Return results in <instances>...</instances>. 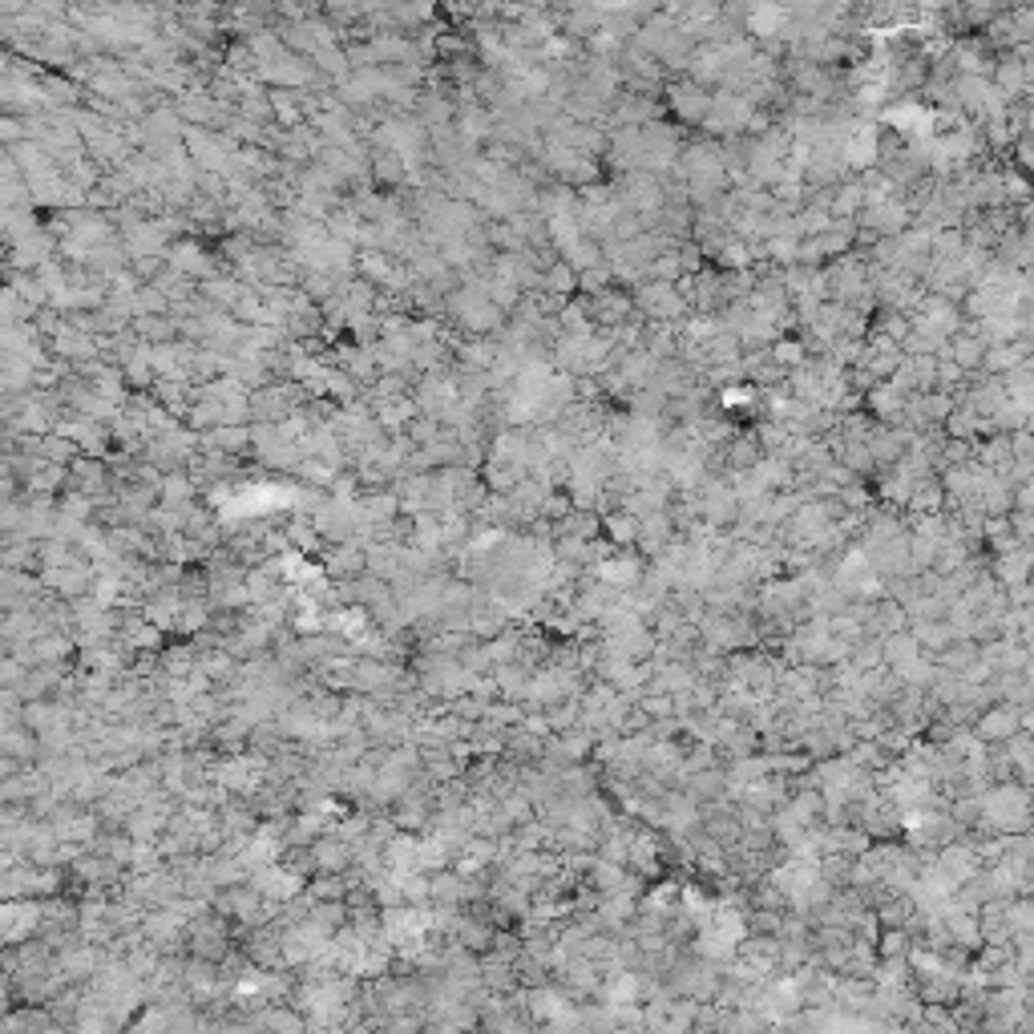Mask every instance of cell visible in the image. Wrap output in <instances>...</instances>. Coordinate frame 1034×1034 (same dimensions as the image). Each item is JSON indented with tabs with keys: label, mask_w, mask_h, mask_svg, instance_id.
<instances>
[{
	"label": "cell",
	"mask_w": 1034,
	"mask_h": 1034,
	"mask_svg": "<svg viewBox=\"0 0 1034 1034\" xmlns=\"http://www.w3.org/2000/svg\"><path fill=\"white\" fill-rule=\"evenodd\" d=\"M1034 820V792L1018 780H1002L982 796V824L998 837H1014L1026 833V824Z\"/></svg>",
	"instance_id": "1"
},
{
	"label": "cell",
	"mask_w": 1034,
	"mask_h": 1034,
	"mask_svg": "<svg viewBox=\"0 0 1034 1034\" xmlns=\"http://www.w3.org/2000/svg\"><path fill=\"white\" fill-rule=\"evenodd\" d=\"M1018 732H1022V707L1010 703V699L986 707V711L978 715V723H974V736H978L982 744H1010Z\"/></svg>",
	"instance_id": "2"
},
{
	"label": "cell",
	"mask_w": 1034,
	"mask_h": 1034,
	"mask_svg": "<svg viewBox=\"0 0 1034 1034\" xmlns=\"http://www.w3.org/2000/svg\"><path fill=\"white\" fill-rule=\"evenodd\" d=\"M994 578L1002 590H1014V586H1026L1034 578V546H1010L1002 554H994Z\"/></svg>",
	"instance_id": "3"
},
{
	"label": "cell",
	"mask_w": 1034,
	"mask_h": 1034,
	"mask_svg": "<svg viewBox=\"0 0 1034 1034\" xmlns=\"http://www.w3.org/2000/svg\"><path fill=\"white\" fill-rule=\"evenodd\" d=\"M938 869L962 889V885H970L982 869H986V861H982V853H978V845H942V857H938Z\"/></svg>",
	"instance_id": "4"
},
{
	"label": "cell",
	"mask_w": 1034,
	"mask_h": 1034,
	"mask_svg": "<svg viewBox=\"0 0 1034 1034\" xmlns=\"http://www.w3.org/2000/svg\"><path fill=\"white\" fill-rule=\"evenodd\" d=\"M885 667L893 671V675H909L917 663H921V639L917 635H905V631H897V635H885Z\"/></svg>",
	"instance_id": "5"
},
{
	"label": "cell",
	"mask_w": 1034,
	"mask_h": 1034,
	"mask_svg": "<svg viewBox=\"0 0 1034 1034\" xmlns=\"http://www.w3.org/2000/svg\"><path fill=\"white\" fill-rule=\"evenodd\" d=\"M598 578L614 590H635L643 582V566H639V558H610L598 566Z\"/></svg>",
	"instance_id": "6"
},
{
	"label": "cell",
	"mask_w": 1034,
	"mask_h": 1034,
	"mask_svg": "<svg viewBox=\"0 0 1034 1034\" xmlns=\"http://www.w3.org/2000/svg\"><path fill=\"white\" fill-rule=\"evenodd\" d=\"M1006 921H1010L1014 934H1034V901L1010 897V901H1006Z\"/></svg>",
	"instance_id": "7"
},
{
	"label": "cell",
	"mask_w": 1034,
	"mask_h": 1034,
	"mask_svg": "<svg viewBox=\"0 0 1034 1034\" xmlns=\"http://www.w3.org/2000/svg\"><path fill=\"white\" fill-rule=\"evenodd\" d=\"M606 534H610L618 546L639 542V517H631V513H610V517H606Z\"/></svg>",
	"instance_id": "8"
},
{
	"label": "cell",
	"mask_w": 1034,
	"mask_h": 1034,
	"mask_svg": "<svg viewBox=\"0 0 1034 1034\" xmlns=\"http://www.w3.org/2000/svg\"><path fill=\"white\" fill-rule=\"evenodd\" d=\"M33 921H37V905H9L5 909V934L21 938L25 929H33Z\"/></svg>",
	"instance_id": "9"
},
{
	"label": "cell",
	"mask_w": 1034,
	"mask_h": 1034,
	"mask_svg": "<svg viewBox=\"0 0 1034 1034\" xmlns=\"http://www.w3.org/2000/svg\"><path fill=\"white\" fill-rule=\"evenodd\" d=\"M909 505H913V509H921V513H938V505H942V489H938L934 481H921V485H913Z\"/></svg>",
	"instance_id": "10"
},
{
	"label": "cell",
	"mask_w": 1034,
	"mask_h": 1034,
	"mask_svg": "<svg viewBox=\"0 0 1034 1034\" xmlns=\"http://www.w3.org/2000/svg\"><path fill=\"white\" fill-rule=\"evenodd\" d=\"M1010 526H1014V534H1018L1022 546H1034V509H1014V513H1010Z\"/></svg>",
	"instance_id": "11"
},
{
	"label": "cell",
	"mask_w": 1034,
	"mask_h": 1034,
	"mask_svg": "<svg viewBox=\"0 0 1034 1034\" xmlns=\"http://www.w3.org/2000/svg\"><path fill=\"white\" fill-rule=\"evenodd\" d=\"M909 954V938L901 934V929H889V934L881 938V958H905Z\"/></svg>",
	"instance_id": "12"
},
{
	"label": "cell",
	"mask_w": 1034,
	"mask_h": 1034,
	"mask_svg": "<svg viewBox=\"0 0 1034 1034\" xmlns=\"http://www.w3.org/2000/svg\"><path fill=\"white\" fill-rule=\"evenodd\" d=\"M1014 509H1034V473L1022 477V485H1014Z\"/></svg>",
	"instance_id": "13"
}]
</instances>
